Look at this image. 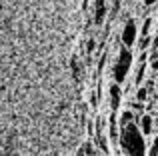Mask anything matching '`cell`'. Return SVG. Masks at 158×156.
<instances>
[{
	"label": "cell",
	"mask_w": 158,
	"mask_h": 156,
	"mask_svg": "<svg viewBox=\"0 0 158 156\" xmlns=\"http://www.w3.org/2000/svg\"><path fill=\"white\" fill-rule=\"evenodd\" d=\"M118 146L124 156H146L148 152V142L142 130L138 128L136 122H130L126 126H120V136Z\"/></svg>",
	"instance_id": "6da1fadb"
},
{
	"label": "cell",
	"mask_w": 158,
	"mask_h": 156,
	"mask_svg": "<svg viewBox=\"0 0 158 156\" xmlns=\"http://www.w3.org/2000/svg\"><path fill=\"white\" fill-rule=\"evenodd\" d=\"M132 62H134L132 50L128 46H120L118 58H116L114 66H112V78H114L116 84H122V82L128 78V72H130V68H132Z\"/></svg>",
	"instance_id": "7a4b0ae2"
},
{
	"label": "cell",
	"mask_w": 158,
	"mask_h": 156,
	"mask_svg": "<svg viewBox=\"0 0 158 156\" xmlns=\"http://www.w3.org/2000/svg\"><path fill=\"white\" fill-rule=\"evenodd\" d=\"M138 26H136V22L134 20H126L124 22V26H122V34H120V42H122V46H134V42H136V38H138Z\"/></svg>",
	"instance_id": "3957f363"
},
{
	"label": "cell",
	"mask_w": 158,
	"mask_h": 156,
	"mask_svg": "<svg viewBox=\"0 0 158 156\" xmlns=\"http://www.w3.org/2000/svg\"><path fill=\"white\" fill-rule=\"evenodd\" d=\"M108 94H110V110H112V112H118L120 100H122V88H120V84H116V82L110 84Z\"/></svg>",
	"instance_id": "277c9868"
},
{
	"label": "cell",
	"mask_w": 158,
	"mask_h": 156,
	"mask_svg": "<svg viewBox=\"0 0 158 156\" xmlns=\"http://www.w3.org/2000/svg\"><path fill=\"white\" fill-rule=\"evenodd\" d=\"M136 124L142 130L144 136H150V134L154 132V118H152L150 114H140V116L136 118Z\"/></svg>",
	"instance_id": "5b68a950"
},
{
	"label": "cell",
	"mask_w": 158,
	"mask_h": 156,
	"mask_svg": "<svg viewBox=\"0 0 158 156\" xmlns=\"http://www.w3.org/2000/svg\"><path fill=\"white\" fill-rule=\"evenodd\" d=\"M106 16V0H94V22L102 24Z\"/></svg>",
	"instance_id": "8992f818"
},
{
	"label": "cell",
	"mask_w": 158,
	"mask_h": 156,
	"mask_svg": "<svg viewBox=\"0 0 158 156\" xmlns=\"http://www.w3.org/2000/svg\"><path fill=\"white\" fill-rule=\"evenodd\" d=\"M130 122H136L134 112H132V110H122V114L118 116V124L120 126H126V124H130Z\"/></svg>",
	"instance_id": "52a82bcc"
},
{
	"label": "cell",
	"mask_w": 158,
	"mask_h": 156,
	"mask_svg": "<svg viewBox=\"0 0 158 156\" xmlns=\"http://www.w3.org/2000/svg\"><path fill=\"white\" fill-rule=\"evenodd\" d=\"M152 36H140V40H138V48H140V52H146L148 48H150V44H152Z\"/></svg>",
	"instance_id": "ba28073f"
},
{
	"label": "cell",
	"mask_w": 158,
	"mask_h": 156,
	"mask_svg": "<svg viewBox=\"0 0 158 156\" xmlns=\"http://www.w3.org/2000/svg\"><path fill=\"white\" fill-rule=\"evenodd\" d=\"M96 142H98V148H100L104 154L110 152V148H108V140H106L104 134H98V136H96Z\"/></svg>",
	"instance_id": "9c48e42d"
},
{
	"label": "cell",
	"mask_w": 158,
	"mask_h": 156,
	"mask_svg": "<svg viewBox=\"0 0 158 156\" xmlns=\"http://www.w3.org/2000/svg\"><path fill=\"white\" fill-rule=\"evenodd\" d=\"M146 156H158V134L150 140V144H148V152Z\"/></svg>",
	"instance_id": "30bf717a"
},
{
	"label": "cell",
	"mask_w": 158,
	"mask_h": 156,
	"mask_svg": "<svg viewBox=\"0 0 158 156\" xmlns=\"http://www.w3.org/2000/svg\"><path fill=\"white\" fill-rule=\"evenodd\" d=\"M148 98V88L146 86H138V90H136V102H146Z\"/></svg>",
	"instance_id": "8fae6325"
},
{
	"label": "cell",
	"mask_w": 158,
	"mask_h": 156,
	"mask_svg": "<svg viewBox=\"0 0 158 156\" xmlns=\"http://www.w3.org/2000/svg\"><path fill=\"white\" fill-rule=\"evenodd\" d=\"M150 28H152V18L148 16L142 22V28H140V36H150Z\"/></svg>",
	"instance_id": "7c38bea8"
},
{
	"label": "cell",
	"mask_w": 158,
	"mask_h": 156,
	"mask_svg": "<svg viewBox=\"0 0 158 156\" xmlns=\"http://www.w3.org/2000/svg\"><path fill=\"white\" fill-rule=\"evenodd\" d=\"M150 66H152V70L158 72V58H150Z\"/></svg>",
	"instance_id": "4fadbf2b"
},
{
	"label": "cell",
	"mask_w": 158,
	"mask_h": 156,
	"mask_svg": "<svg viewBox=\"0 0 158 156\" xmlns=\"http://www.w3.org/2000/svg\"><path fill=\"white\" fill-rule=\"evenodd\" d=\"M156 2H158V0H142V4H144V6H154Z\"/></svg>",
	"instance_id": "5bb4252c"
},
{
	"label": "cell",
	"mask_w": 158,
	"mask_h": 156,
	"mask_svg": "<svg viewBox=\"0 0 158 156\" xmlns=\"http://www.w3.org/2000/svg\"><path fill=\"white\" fill-rule=\"evenodd\" d=\"M94 50V40H90V42H88V52H92Z\"/></svg>",
	"instance_id": "9a60e30c"
},
{
	"label": "cell",
	"mask_w": 158,
	"mask_h": 156,
	"mask_svg": "<svg viewBox=\"0 0 158 156\" xmlns=\"http://www.w3.org/2000/svg\"><path fill=\"white\" fill-rule=\"evenodd\" d=\"M78 156H84V150H78Z\"/></svg>",
	"instance_id": "2e32d148"
},
{
	"label": "cell",
	"mask_w": 158,
	"mask_h": 156,
	"mask_svg": "<svg viewBox=\"0 0 158 156\" xmlns=\"http://www.w3.org/2000/svg\"><path fill=\"white\" fill-rule=\"evenodd\" d=\"M156 108H158V104H156Z\"/></svg>",
	"instance_id": "e0dca14e"
}]
</instances>
